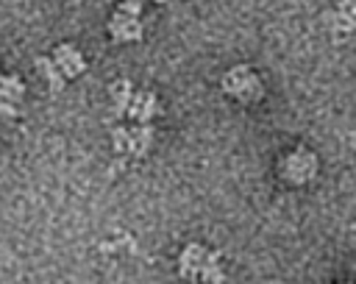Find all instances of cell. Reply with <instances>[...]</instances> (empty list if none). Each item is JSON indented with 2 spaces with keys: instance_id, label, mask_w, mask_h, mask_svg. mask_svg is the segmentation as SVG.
<instances>
[{
  "instance_id": "7a4b0ae2",
  "label": "cell",
  "mask_w": 356,
  "mask_h": 284,
  "mask_svg": "<svg viewBox=\"0 0 356 284\" xmlns=\"http://www.w3.org/2000/svg\"><path fill=\"white\" fill-rule=\"evenodd\" d=\"M178 273H181V278H189V281H222L225 278L220 253L209 251L197 242L186 245L178 253Z\"/></svg>"
},
{
  "instance_id": "5b68a950",
  "label": "cell",
  "mask_w": 356,
  "mask_h": 284,
  "mask_svg": "<svg viewBox=\"0 0 356 284\" xmlns=\"http://www.w3.org/2000/svg\"><path fill=\"white\" fill-rule=\"evenodd\" d=\"M281 175L289 181V184H309L314 175H317V156L306 148H295L292 153L284 156L281 161Z\"/></svg>"
},
{
  "instance_id": "9c48e42d",
  "label": "cell",
  "mask_w": 356,
  "mask_h": 284,
  "mask_svg": "<svg viewBox=\"0 0 356 284\" xmlns=\"http://www.w3.org/2000/svg\"><path fill=\"white\" fill-rule=\"evenodd\" d=\"M328 28L334 33H353L356 31V0H339L334 11H328Z\"/></svg>"
},
{
  "instance_id": "6da1fadb",
  "label": "cell",
  "mask_w": 356,
  "mask_h": 284,
  "mask_svg": "<svg viewBox=\"0 0 356 284\" xmlns=\"http://www.w3.org/2000/svg\"><path fill=\"white\" fill-rule=\"evenodd\" d=\"M111 109L117 117H128L134 123H150L159 114V97L147 89H136L128 78H120L108 89Z\"/></svg>"
},
{
  "instance_id": "ba28073f",
  "label": "cell",
  "mask_w": 356,
  "mask_h": 284,
  "mask_svg": "<svg viewBox=\"0 0 356 284\" xmlns=\"http://www.w3.org/2000/svg\"><path fill=\"white\" fill-rule=\"evenodd\" d=\"M53 58H56V64L61 67V72L67 75V78H78V75H83L86 72V58H83V53L75 47V45H58L56 50H53Z\"/></svg>"
},
{
  "instance_id": "4fadbf2b",
  "label": "cell",
  "mask_w": 356,
  "mask_h": 284,
  "mask_svg": "<svg viewBox=\"0 0 356 284\" xmlns=\"http://www.w3.org/2000/svg\"><path fill=\"white\" fill-rule=\"evenodd\" d=\"M0 75H3V72H0Z\"/></svg>"
},
{
  "instance_id": "3957f363",
  "label": "cell",
  "mask_w": 356,
  "mask_h": 284,
  "mask_svg": "<svg viewBox=\"0 0 356 284\" xmlns=\"http://www.w3.org/2000/svg\"><path fill=\"white\" fill-rule=\"evenodd\" d=\"M222 92L239 103H256V100H261L264 86H261V78L250 67L236 64L222 75Z\"/></svg>"
},
{
  "instance_id": "8992f818",
  "label": "cell",
  "mask_w": 356,
  "mask_h": 284,
  "mask_svg": "<svg viewBox=\"0 0 356 284\" xmlns=\"http://www.w3.org/2000/svg\"><path fill=\"white\" fill-rule=\"evenodd\" d=\"M25 100V84L17 75H0V114L14 117Z\"/></svg>"
},
{
  "instance_id": "277c9868",
  "label": "cell",
  "mask_w": 356,
  "mask_h": 284,
  "mask_svg": "<svg viewBox=\"0 0 356 284\" xmlns=\"http://www.w3.org/2000/svg\"><path fill=\"white\" fill-rule=\"evenodd\" d=\"M111 145L117 153L142 159L153 148V125L150 123H136V125H117L111 131Z\"/></svg>"
},
{
  "instance_id": "8fae6325",
  "label": "cell",
  "mask_w": 356,
  "mask_h": 284,
  "mask_svg": "<svg viewBox=\"0 0 356 284\" xmlns=\"http://www.w3.org/2000/svg\"><path fill=\"white\" fill-rule=\"evenodd\" d=\"M145 3H147V0H120L117 11H122V14H131V17H139Z\"/></svg>"
},
{
  "instance_id": "52a82bcc",
  "label": "cell",
  "mask_w": 356,
  "mask_h": 284,
  "mask_svg": "<svg viewBox=\"0 0 356 284\" xmlns=\"http://www.w3.org/2000/svg\"><path fill=\"white\" fill-rule=\"evenodd\" d=\"M142 17H131L122 11H114L108 19V33L114 42H139L142 39Z\"/></svg>"
},
{
  "instance_id": "7c38bea8",
  "label": "cell",
  "mask_w": 356,
  "mask_h": 284,
  "mask_svg": "<svg viewBox=\"0 0 356 284\" xmlns=\"http://www.w3.org/2000/svg\"><path fill=\"white\" fill-rule=\"evenodd\" d=\"M150 3H167V0H150Z\"/></svg>"
},
{
  "instance_id": "30bf717a",
  "label": "cell",
  "mask_w": 356,
  "mask_h": 284,
  "mask_svg": "<svg viewBox=\"0 0 356 284\" xmlns=\"http://www.w3.org/2000/svg\"><path fill=\"white\" fill-rule=\"evenodd\" d=\"M36 70L42 72V78L47 81V86H50L53 92H61V89H64L67 75L61 72V67L56 64V58H53V56H39V58H36Z\"/></svg>"
}]
</instances>
